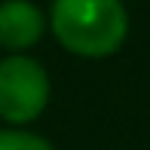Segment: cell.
<instances>
[{"label": "cell", "instance_id": "7a4b0ae2", "mask_svg": "<svg viewBox=\"0 0 150 150\" xmlns=\"http://www.w3.org/2000/svg\"><path fill=\"white\" fill-rule=\"evenodd\" d=\"M49 101V77L34 58L9 55L0 61V117L6 122H31Z\"/></svg>", "mask_w": 150, "mask_h": 150}, {"label": "cell", "instance_id": "277c9868", "mask_svg": "<svg viewBox=\"0 0 150 150\" xmlns=\"http://www.w3.org/2000/svg\"><path fill=\"white\" fill-rule=\"evenodd\" d=\"M0 150H52V144L40 135L6 129V132H0Z\"/></svg>", "mask_w": 150, "mask_h": 150}, {"label": "cell", "instance_id": "6da1fadb", "mask_svg": "<svg viewBox=\"0 0 150 150\" xmlns=\"http://www.w3.org/2000/svg\"><path fill=\"white\" fill-rule=\"evenodd\" d=\"M52 31L67 52L104 58L122 46L129 16L120 0H55Z\"/></svg>", "mask_w": 150, "mask_h": 150}, {"label": "cell", "instance_id": "3957f363", "mask_svg": "<svg viewBox=\"0 0 150 150\" xmlns=\"http://www.w3.org/2000/svg\"><path fill=\"white\" fill-rule=\"evenodd\" d=\"M43 34V12L28 0L0 3V46L3 49H28Z\"/></svg>", "mask_w": 150, "mask_h": 150}]
</instances>
